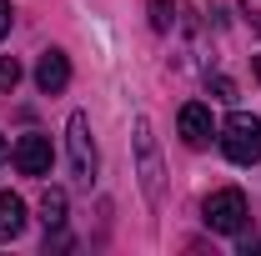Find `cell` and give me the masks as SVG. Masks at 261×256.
<instances>
[{
  "label": "cell",
  "mask_w": 261,
  "mask_h": 256,
  "mask_svg": "<svg viewBox=\"0 0 261 256\" xmlns=\"http://www.w3.org/2000/svg\"><path fill=\"white\" fill-rule=\"evenodd\" d=\"M221 151H226V161H236V166H256L261 161V121L246 116V111L226 116V126H221Z\"/></svg>",
  "instance_id": "1"
},
{
  "label": "cell",
  "mask_w": 261,
  "mask_h": 256,
  "mask_svg": "<svg viewBox=\"0 0 261 256\" xmlns=\"http://www.w3.org/2000/svg\"><path fill=\"white\" fill-rule=\"evenodd\" d=\"M251 216V206H246V196L236 191V186H221V191L206 196V226L211 231H221V236H236L241 226Z\"/></svg>",
  "instance_id": "2"
},
{
  "label": "cell",
  "mask_w": 261,
  "mask_h": 256,
  "mask_svg": "<svg viewBox=\"0 0 261 256\" xmlns=\"http://www.w3.org/2000/svg\"><path fill=\"white\" fill-rule=\"evenodd\" d=\"M65 146H70V171H75V181H96V141H91V121H86V111H75L70 116V126H65Z\"/></svg>",
  "instance_id": "3"
},
{
  "label": "cell",
  "mask_w": 261,
  "mask_h": 256,
  "mask_svg": "<svg viewBox=\"0 0 261 256\" xmlns=\"http://www.w3.org/2000/svg\"><path fill=\"white\" fill-rule=\"evenodd\" d=\"M136 151H141V191L146 201H161V156H156V136L146 116H136Z\"/></svg>",
  "instance_id": "4"
},
{
  "label": "cell",
  "mask_w": 261,
  "mask_h": 256,
  "mask_svg": "<svg viewBox=\"0 0 261 256\" xmlns=\"http://www.w3.org/2000/svg\"><path fill=\"white\" fill-rule=\"evenodd\" d=\"M15 171L20 176H45L50 171V161H56V151H50V136H40V131H31V136H20L15 141Z\"/></svg>",
  "instance_id": "5"
},
{
  "label": "cell",
  "mask_w": 261,
  "mask_h": 256,
  "mask_svg": "<svg viewBox=\"0 0 261 256\" xmlns=\"http://www.w3.org/2000/svg\"><path fill=\"white\" fill-rule=\"evenodd\" d=\"M35 86L45 91V96H56L70 86V61H65V50H45L40 65H35Z\"/></svg>",
  "instance_id": "6"
},
{
  "label": "cell",
  "mask_w": 261,
  "mask_h": 256,
  "mask_svg": "<svg viewBox=\"0 0 261 256\" xmlns=\"http://www.w3.org/2000/svg\"><path fill=\"white\" fill-rule=\"evenodd\" d=\"M211 136H216V126H211V111H206L201 100L181 106V141H186V146H206Z\"/></svg>",
  "instance_id": "7"
},
{
  "label": "cell",
  "mask_w": 261,
  "mask_h": 256,
  "mask_svg": "<svg viewBox=\"0 0 261 256\" xmlns=\"http://www.w3.org/2000/svg\"><path fill=\"white\" fill-rule=\"evenodd\" d=\"M20 231H25V201L0 191V241H15Z\"/></svg>",
  "instance_id": "8"
},
{
  "label": "cell",
  "mask_w": 261,
  "mask_h": 256,
  "mask_svg": "<svg viewBox=\"0 0 261 256\" xmlns=\"http://www.w3.org/2000/svg\"><path fill=\"white\" fill-rule=\"evenodd\" d=\"M40 221H45V231H61V226H65V191H45V201H40Z\"/></svg>",
  "instance_id": "9"
},
{
  "label": "cell",
  "mask_w": 261,
  "mask_h": 256,
  "mask_svg": "<svg viewBox=\"0 0 261 256\" xmlns=\"http://www.w3.org/2000/svg\"><path fill=\"white\" fill-rule=\"evenodd\" d=\"M15 86H20V61L0 56V91H15Z\"/></svg>",
  "instance_id": "10"
},
{
  "label": "cell",
  "mask_w": 261,
  "mask_h": 256,
  "mask_svg": "<svg viewBox=\"0 0 261 256\" xmlns=\"http://www.w3.org/2000/svg\"><path fill=\"white\" fill-rule=\"evenodd\" d=\"M151 25L156 31H171V5L166 0H151Z\"/></svg>",
  "instance_id": "11"
},
{
  "label": "cell",
  "mask_w": 261,
  "mask_h": 256,
  "mask_svg": "<svg viewBox=\"0 0 261 256\" xmlns=\"http://www.w3.org/2000/svg\"><path fill=\"white\" fill-rule=\"evenodd\" d=\"M206 86H211V91H216V100H236V86H231L226 75H211V81H206Z\"/></svg>",
  "instance_id": "12"
},
{
  "label": "cell",
  "mask_w": 261,
  "mask_h": 256,
  "mask_svg": "<svg viewBox=\"0 0 261 256\" xmlns=\"http://www.w3.org/2000/svg\"><path fill=\"white\" fill-rule=\"evenodd\" d=\"M10 35V0H0V40Z\"/></svg>",
  "instance_id": "13"
},
{
  "label": "cell",
  "mask_w": 261,
  "mask_h": 256,
  "mask_svg": "<svg viewBox=\"0 0 261 256\" xmlns=\"http://www.w3.org/2000/svg\"><path fill=\"white\" fill-rule=\"evenodd\" d=\"M251 70H256V81H261V56H256V61H251Z\"/></svg>",
  "instance_id": "14"
},
{
  "label": "cell",
  "mask_w": 261,
  "mask_h": 256,
  "mask_svg": "<svg viewBox=\"0 0 261 256\" xmlns=\"http://www.w3.org/2000/svg\"><path fill=\"white\" fill-rule=\"evenodd\" d=\"M5 151H10V146H5V136H0V161H5Z\"/></svg>",
  "instance_id": "15"
},
{
  "label": "cell",
  "mask_w": 261,
  "mask_h": 256,
  "mask_svg": "<svg viewBox=\"0 0 261 256\" xmlns=\"http://www.w3.org/2000/svg\"><path fill=\"white\" fill-rule=\"evenodd\" d=\"M251 25H256V35H261V15H251Z\"/></svg>",
  "instance_id": "16"
}]
</instances>
